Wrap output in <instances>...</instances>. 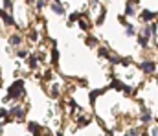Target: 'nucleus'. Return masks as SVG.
<instances>
[{
	"mask_svg": "<svg viewBox=\"0 0 158 136\" xmlns=\"http://www.w3.org/2000/svg\"><path fill=\"white\" fill-rule=\"evenodd\" d=\"M53 2H61V0H53Z\"/></svg>",
	"mask_w": 158,
	"mask_h": 136,
	"instance_id": "nucleus-33",
	"label": "nucleus"
},
{
	"mask_svg": "<svg viewBox=\"0 0 158 136\" xmlns=\"http://www.w3.org/2000/svg\"><path fill=\"white\" fill-rule=\"evenodd\" d=\"M123 92H125V94H132V92H134V88H132V86H127V85H125V86H123Z\"/></svg>",
	"mask_w": 158,
	"mask_h": 136,
	"instance_id": "nucleus-22",
	"label": "nucleus"
},
{
	"mask_svg": "<svg viewBox=\"0 0 158 136\" xmlns=\"http://www.w3.org/2000/svg\"><path fill=\"white\" fill-rule=\"evenodd\" d=\"M4 8H8V9L11 8V0H4Z\"/></svg>",
	"mask_w": 158,
	"mask_h": 136,
	"instance_id": "nucleus-28",
	"label": "nucleus"
},
{
	"mask_svg": "<svg viewBox=\"0 0 158 136\" xmlns=\"http://www.w3.org/2000/svg\"><path fill=\"white\" fill-rule=\"evenodd\" d=\"M108 61H110L112 64H121V57H116V55H110Z\"/></svg>",
	"mask_w": 158,
	"mask_h": 136,
	"instance_id": "nucleus-20",
	"label": "nucleus"
},
{
	"mask_svg": "<svg viewBox=\"0 0 158 136\" xmlns=\"http://www.w3.org/2000/svg\"><path fill=\"white\" fill-rule=\"evenodd\" d=\"M20 42H22L20 35H11V37H9V44H11V46H18Z\"/></svg>",
	"mask_w": 158,
	"mask_h": 136,
	"instance_id": "nucleus-14",
	"label": "nucleus"
},
{
	"mask_svg": "<svg viewBox=\"0 0 158 136\" xmlns=\"http://www.w3.org/2000/svg\"><path fill=\"white\" fill-rule=\"evenodd\" d=\"M37 61H39V57L31 55V57H30V68H35V66H37Z\"/></svg>",
	"mask_w": 158,
	"mask_h": 136,
	"instance_id": "nucleus-21",
	"label": "nucleus"
},
{
	"mask_svg": "<svg viewBox=\"0 0 158 136\" xmlns=\"http://www.w3.org/2000/svg\"><path fill=\"white\" fill-rule=\"evenodd\" d=\"M105 92V88H99V90H92V92H90V103H94L96 101V98L99 96V94H103Z\"/></svg>",
	"mask_w": 158,
	"mask_h": 136,
	"instance_id": "nucleus-11",
	"label": "nucleus"
},
{
	"mask_svg": "<svg viewBox=\"0 0 158 136\" xmlns=\"http://www.w3.org/2000/svg\"><path fill=\"white\" fill-rule=\"evenodd\" d=\"M30 39H33V40H35V39H37V31H31V33H30Z\"/></svg>",
	"mask_w": 158,
	"mask_h": 136,
	"instance_id": "nucleus-31",
	"label": "nucleus"
},
{
	"mask_svg": "<svg viewBox=\"0 0 158 136\" xmlns=\"http://www.w3.org/2000/svg\"><path fill=\"white\" fill-rule=\"evenodd\" d=\"M123 136H140V129H136V127H129L127 132H125Z\"/></svg>",
	"mask_w": 158,
	"mask_h": 136,
	"instance_id": "nucleus-13",
	"label": "nucleus"
},
{
	"mask_svg": "<svg viewBox=\"0 0 158 136\" xmlns=\"http://www.w3.org/2000/svg\"><path fill=\"white\" fill-rule=\"evenodd\" d=\"M86 123H90V120H86V118H81L79 120V125H86Z\"/></svg>",
	"mask_w": 158,
	"mask_h": 136,
	"instance_id": "nucleus-26",
	"label": "nucleus"
},
{
	"mask_svg": "<svg viewBox=\"0 0 158 136\" xmlns=\"http://www.w3.org/2000/svg\"><path fill=\"white\" fill-rule=\"evenodd\" d=\"M131 63H132L131 57H123V59H121V64H123V66H127V64H131Z\"/></svg>",
	"mask_w": 158,
	"mask_h": 136,
	"instance_id": "nucleus-23",
	"label": "nucleus"
},
{
	"mask_svg": "<svg viewBox=\"0 0 158 136\" xmlns=\"http://www.w3.org/2000/svg\"><path fill=\"white\" fill-rule=\"evenodd\" d=\"M17 55H18V57H26V55H28V53H26V52H24V50H20V52H18V53H17Z\"/></svg>",
	"mask_w": 158,
	"mask_h": 136,
	"instance_id": "nucleus-29",
	"label": "nucleus"
},
{
	"mask_svg": "<svg viewBox=\"0 0 158 136\" xmlns=\"http://www.w3.org/2000/svg\"><path fill=\"white\" fill-rule=\"evenodd\" d=\"M20 96H24V81H22V79L15 81L13 86L9 88V92H8V98H9V99H17V98H20Z\"/></svg>",
	"mask_w": 158,
	"mask_h": 136,
	"instance_id": "nucleus-1",
	"label": "nucleus"
},
{
	"mask_svg": "<svg viewBox=\"0 0 158 136\" xmlns=\"http://www.w3.org/2000/svg\"><path fill=\"white\" fill-rule=\"evenodd\" d=\"M9 114L15 116V118H18V120H22V118H24V108H22V107H13L9 110Z\"/></svg>",
	"mask_w": 158,
	"mask_h": 136,
	"instance_id": "nucleus-5",
	"label": "nucleus"
},
{
	"mask_svg": "<svg viewBox=\"0 0 158 136\" xmlns=\"http://www.w3.org/2000/svg\"><path fill=\"white\" fill-rule=\"evenodd\" d=\"M0 17H2V18L6 20V24H8V26H13V18H11V17H8L4 11H0Z\"/></svg>",
	"mask_w": 158,
	"mask_h": 136,
	"instance_id": "nucleus-19",
	"label": "nucleus"
},
{
	"mask_svg": "<svg viewBox=\"0 0 158 136\" xmlns=\"http://www.w3.org/2000/svg\"><path fill=\"white\" fill-rule=\"evenodd\" d=\"M134 15H136V0H127L125 17H134Z\"/></svg>",
	"mask_w": 158,
	"mask_h": 136,
	"instance_id": "nucleus-4",
	"label": "nucleus"
},
{
	"mask_svg": "<svg viewBox=\"0 0 158 136\" xmlns=\"http://www.w3.org/2000/svg\"><path fill=\"white\" fill-rule=\"evenodd\" d=\"M79 26H81L83 30H88V24H86V22H85V20H79Z\"/></svg>",
	"mask_w": 158,
	"mask_h": 136,
	"instance_id": "nucleus-25",
	"label": "nucleus"
},
{
	"mask_svg": "<svg viewBox=\"0 0 158 136\" xmlns=\"http://www.w3.org/2000/svg\"><path fill=\"white\" fill-rule=\"evenodd\" d=\"M28 129H30V132H31V134H35V136H39V134H40V127H39L37 123H30V125H28Z\"/></svg>",
	"mask_w": 158,
	"mask_h": 136,
	"instance_id": "nucleus-12",
	"label": "nucleus"
},
{
	"mask_svg": "<svg viewBox=\"0 0 158 136\" xmlns=\"http://www.w3.org/2000/svg\"><path fill=\"white\" fill-rule=\"evenodd\" d=\"M76 20H79V13H72L70 15V22H76Z\"/></svg>",
	"mask_w": 158,
	"mask_h": 136,
	"instance_id": "nucleus-24",
	"label": "nucleus"
},
{
	"mask_svg": "<svg viewBox=\"0 0 158 136\" xmlns=\"http://www.w3.org/2000/svg\"><path fill=\"white\" fill-rule=\"evenodd\" d=\"M123 83L120 81V79H114V81H112V88H116V90H123Z\"/></svg>",
	"mask_w": 158,
	"mask_h": 136,
	"instance_id": "nucleus-18",
	"label": "nucleus"
},
{
	"mask_svg": "<svg viewBox=\"0 0 158 136\" xmlns=\"http://www.w3.org/2000/svg\"><path fill=\"white\" fill-rule=\"evenodd\" d=\"M37 8H39V9H42V8H44V0H40V2H37Z\"/></svg>",
	"mask_w": 158,
	"mask_h": 136,
	"instance_id": "nucleus-30",
	"label": "nucleus"
},
{
	"mask_svg": "<svg viewBox=\"0 0 158 136\" xmlns=\"http://www.w3.org/2000/svg\"><path fill=\"white\" fill-rule=\"evenodd\" d=\"M140 70H142L143 74H154V70H156V64H154V61L145 59V61L140 64Z\"/></svg>",
	"mask_w": 158,
	"mask_h": 136,
	"instance_id": "nucleus-2",
	"label": "nucleus"
},
{
	"mask_svg": "<svg viewBox=\"0 0 158 136\" xmlns=\"http://www.w3.org/2000/svg\"><path fill=\"white\" fill-rule=\"evenodd\" d=\"M0 127H2V121H0Z\"/></svg>",
	"mask_w": 158,
	"mask_h": 136,
	"instance_id": "nucleus-34",
	"label": "nucleus"
},
{
	"mask_svg": "<svg viewBox=\"0 0 158 136\" xmlns=\"http://www.w3.org/2000/svg\"><path fill=\"white\" fill-rule=\"evenodd\" d=\"M138 44H140L142 48H149V39H147L145 35L140 33V35H138Z\"/></svg>",
	"mask_w": 158,
	"mask_h": 136,
	"instance_id": "nucleus-9",
	"label": "nucleus"
},
{
	"mask_svg": "<svg viewBox=\"0 0 158 136\" xmlns=\"http://www.w3.org/2000/svg\"><path fill=\"white\" fill-rule=\"evenodd\" d=\"M52 11L55 15H64V8H63L61 2H52Z\"/></svg>",
	"mask_w": 158,
	"mask_h": 136,
	"instance_id": "nucleus-6",
	"label": "nucleus"
},
{
	"mask_svg": "<svg viewBox=\"0 0 158 136\" xmlns=\"http://www.w3.org/2000/svg\"><path fill=\"white\" fill-rule=\"evenodd\" d=\"M151 120H153V114H151V110L143 107V108H142V121H143V123H149Z\"/></svg>",
	"mask_w": 158,
	"mask_h": 136,
	"instance_id": "nucleus-7",
	"label": "nucleus"
},
{
	"mask_svg": "<svg viewBox=\"0 0 158 136\" xmlns=\"http://www.w3.org/2000/svg\"><path fill=\"white\" fill-rule=\"evenodd\" d=\"M55 136H63V132H57V134H55Z\"/></svg>",
	"mask_w": 158,
	"mask_h": 136,
	"instance_id": "nucleus-32",
	"label": "nucleus"
},
{
	"mask_svg": "<svg viewBox=\"0 0 158 136\" xmlns=\"http://www.w3.org/2000/svg\"><path fill=\"white\" fill-rule=\"evenodd\" d=\"M142 35H145L147 39H151V37H153V28H151V22L143 26V30H142Z\"/></svg>",
	"mask_w": 158,
	"mask_h": 136,
	"instance_id": "nucleus-10",
	"label": "nucleus"
},
{
	"mask_svg": "<svg viewBox=\"0 0 158 136\" xmlns=\"http://www.w3.org/2000/svg\"><path fill=\"white\" fill-rule=\"evenodd\" d=\"M52 63L53 64H57L59 63V52H57V48L53 46V50H52Z\"/></svg>",
	"mask_w": 158,
	"mask_h": 136,
	"instance_id": "nucleus-17",
	"label": "nucleus"
},
{
	"mask_svg": "<svg viewBox=\"0 0 158 136\" xmlns=\"http://www.w3.org/2000/svg\"><path fill=\"white\" fill-rule=\"evenodd\" d=\"M98 53H99V57H101V59H108V57H110V52H108L107 48H103V46H101V48H98Z\"/></svg>",
	"mask_w": 158,
	"mask_h": 136,
	"instance_id": "nucleus-15",
	"label": "nucleus"
},
{
	"mask_svg": "<svg viewBox=\"0 0 158 136\" xmlns=\"http://www.w3.org/2000/svg\"><path fill=\"white\" fill-rule=\"evenodd\" d=\"M86 44H88L90 48H96V46H98V39H96V37H92V35H90V37L86 39Z\"/></svg>",
	"mask_w": 158,
	"mask_h": 136,
	"instance_id": "nucleus-16",
	"label": "nucleus"
},
{
	"mask_svg": "<svg viewBox=\"0 0 158 136\" xmlns=\"http://www.w3.org/2000/svg\"><path fill=\"white\" fill-rule=\"evenodd\" d=\"M151 136H158V127H153L151 129Z\"/></svg>",
	"mask_w": 158,
	"mask_h": 136,
	"instance_id": "nucleus-27",
	"label": "nucleus"
},
{
	"mask_svg": "<svg viewBox=\"0 0 158 136\" xmlns=\"http://www.w3.org/2000/svg\"><path fill=\"white\" fill-rule=\"evenodd\" d=\"M156 17H158V13H156V11H149V9H145V11H142V13H140V18H142L143 22H145V24H149V22H153V20H154Z\"/></svg>",
	"mask_w": 158,
	"mask_h": 136,
	"instance_id": "nucleus-3",
	"label": "nucleus"
},
{
	"mask_svg": "<svg viewBox=\"0 0 158 136\" xmlns=\"http://www.w3.org/2000/svg\"><path fill=\"white\" fill-rule=\"evenodd\" d=\"M125 35L127 37H134V35H136V28H134L132 24H129V22L125 24Z\"/></svg>",
	"mask_w": 158,
	"mask_h": 136,
	"instance_id": "nucleus-8",
	"label": "nucleus"
}]
</instances>
